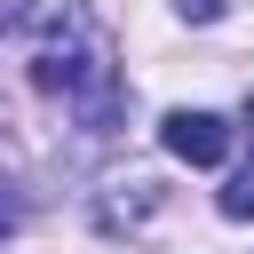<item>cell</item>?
<instances>
[{"instance_id":"cell-1","label":"cell","mask_w":254,"mask_h":254,"mask_svg":"<svg viewBox=\"0 0 254 254\" xmlns=\"http://www.w3.org/2000/svg\"><path fill=\"white\" fill-rule=\"evenodd\" d=\"M32 87H40V95H64V103L79 111V127H87V135H111V127H119V111H127L119 64H111L103 32H95L79 8H48V16H40Z\"/></svg>"},{"instance_id":"cell-2","label":"cell","mask_w":254,"mask_h":254,"mask_svg":"<svg viewBox=\"0 0 254 254\" xmlns=\"http://www.w3.org/2000/svg\"><path fill=\"white\" fill-rule=\"evenodd\" d=\"M159 143H167L183 167H222V159H230V127H222L214 111H167V119H159Z\"/></svg>"},{"instance_id":"cell-3","label":"cell","mask_w":254,"mask_h":254,"mask_svg":"<svg viewBox=\"0 0 254 254\" xmlns=\"http://www.w3.org/2000/svg\"><path fill=\"white\" fill-rule=\"evenodd\" d=\"M159 198H167V190H159L151 175H127V183H111V190L95 198V222H103V230H135V222H143Z\"/></svg>"},{"instance_id":"cell-4","label":"cell","mask_w":254,"mask_h":254,"mask_svg":"<svg viewBox=\"0 0 254 254\" xmlns=\"http://www.w3.org/2000/svg\"><path fill=\"white\" fill-rule=\"evenodd\" d=\"M246 127H254V95H246ZM222 214H230V222H254V167L222 190Z\"/></svg>"},{"instance_id":"cell-5","label":"cell","mask_w":254,"mask_h":254,"mask_svg":"<svg viewBox=\"0 0 254 254\" xmlns=\"http://www.w3.org/2000/svg\"><path fill=\"white\" fill-rule=\"evenodd\" d=\"M24 230V198H16V183H0V238H16Z\"/></svg>"},{"instance_id":"cell-6","label":"cell","mask_w":254,"mask_h":254,"mask_svg":"<svg viewBox=\"0 0 254 254\" xmlns=\"http://www.w3.org/2000/svg\"><path fill=\"white\" fill-rule=\"evenodd\" d=\"M222 8H230V0H175V16H183V24H214Z\"/></svg>"},{"instance_id":"cell-7","label":"cell","mask_w":254,"mask_h":254,"mask_svg":"<svg viewBox=\"0 0 254 254\" xmlns=\"http://www.w3.org/2000/svg\"><path fill=\"white\" fill-rule=\"evenodd\" d=\"M32 24V0H0V32H24Z\"/></svg>"}]
</instances>
